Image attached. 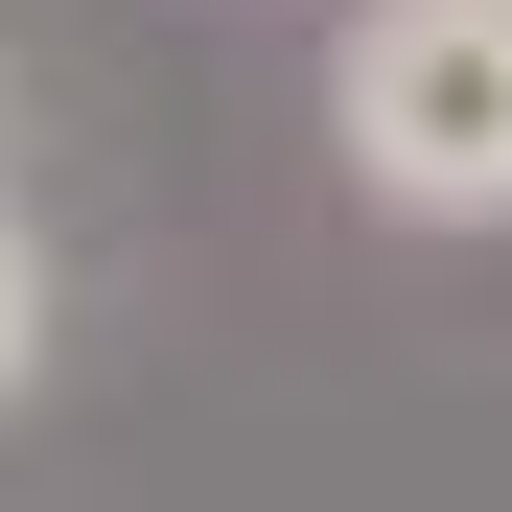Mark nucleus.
<instances>
[{"label": "nucleus", "instance_id": "2", "mask_svg": "<svg viewBox=\"0 0 512 512\" xmlns=\"http://www.w3.org/2000/svg\"><path fill=\"white\" fill-rule=\"evenodd\" d=\"M0 396H47V233H24V187H0Z\"/></svg>", "mask_w": 512, "mask_h": 512}, {"label": "nucleus", "instance_id": "1", "mask_svg": "<svg viewBox=\"0 0 512 512\" xmlns=\"http://www.w3.org/2000/svg\"><path fill=\"white\" fill-rule=\"evenodd\" d=\"M326 163L396 233H512V0H350L326 24Z\"/></svg>", "mask_w": 512, "mask_h": 512}]
</instances>
